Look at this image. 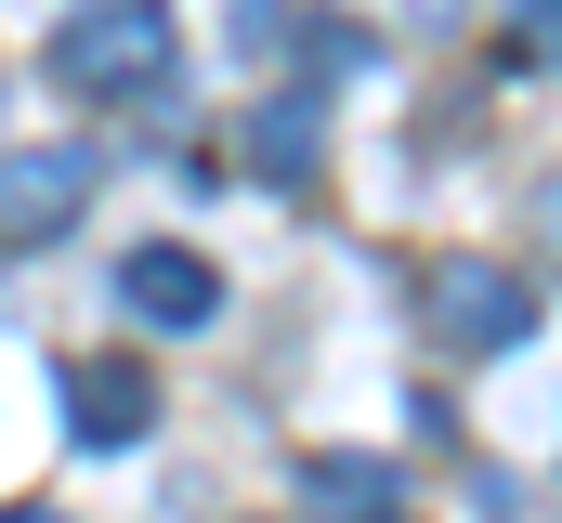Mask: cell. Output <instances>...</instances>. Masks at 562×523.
Masks as SVG:
<instances>
[{
	"label": "cell",
	"instance_id": "7a4b0ae2",
	"mask_svg": "<svg viewBox=\"0 0 562 523\" xmlns=\"http://www.w3.org/2000/svg\"><path fill=\"white\" fill-rule=\"evenodd\" d=\"M92 144H13L0 157V249H53L79 210H92Z\"/></svg>",
	"mask_w": 562,
	"mask_h": 523
},
{
	"label": "cell",
	"instance_id": "6da1fadb",
	"mask_svg": "<svg viewBox=\"0 0 562 523\" xmlns=\"http://www.w3.org/2000/svg\"><path fill=\"white\" fill-rule=\"evenodd\" d=\"M170 0H92V13H66L53 26V79L66 92H92V105H119V92H157V66H170Z\"/></svg>",
	"mask_w": 562,
	"mask_h": 523
},
{
	"label": "cell",
	"instance_id": "3957f363",
	"mask_svg": "<svg viewBox=\"0 0 562 523\" xmlns=\"http://www.w3.org/2000/svg\"><path fill=\"white\" fill-rule=\"evenodd\" d=\"M119 301H132L144 327H210V314H223V275H210L196 249H170V236H157V249L119 262Z\"/></svg>",
	"mask_w": 562,
	"mask_h": 523
},
{
	"label": "cell",
	"instance_id": "5b68a950",
	"mask_svg": "<svg viewBox=\"0 0 562 523\" xmlns=\"http://www.w3.org/2000/svg\"><path fill=\"white\" fill-rule=\"evenodd\" d=\"M66 419L92 445H132V432H157V380L119 367V354H92V367H66Z\"/></svg>",
	"mask_w": 562,
	"mask_h": 523
},
{
	"label": "cell",
	"instance_id": "8992f818",
	"mask_svg": "<svg viewBox=\"0 0 562 523\" xmlns=\"http://www.w3.org/2000/svg\"><path fill=\"white\" fill-rule=\"evenodd\" d=\"M431 314H445L458 341H524V314H537V301H524L497 262H431Z\"/></svg>",
	"mask_w": 562,
	"mask_h": 523
},
{
	"label": "cell",
	"instance_id": "277c9868",
	"mask_svg": "<svg viewBox=\"0 0 562 523\" xmlns=\"http://www.w3.org/2000/svg\"><path fill=\"white\" fill-rule=\"evenodd\" d=\"M393 498H406V471H393V458H367V445L301 458V511H314V523H393Z\"/></svg>",
	"mask_w": 562,
	"mask_h": 523
},
{
	"label": "cell",
	"instance_id": "ba28073f",
	"mask_svg": "<svg viewBox=\"0 0 562 523\" xmlns=\"http://www.w3.org/2000/svg\"><path fill=\"white\" fill-rule=\"evenodd\" d=\"M550 26H562V0H524V66H550Z\"/></svg>",
	"mask_w": 562,
	"mask_h": 523
},
{
	"label": "cell",
	"instance_id": "52a82bcc",
	"mask_svg": "<svg viewBox=\"0 0 562 523\" xmlns=\"http://www.w3.org/2000/svg\"><path fill=\"white\" fill-rule=\"evenodd\" d=\"M249 157H262V170H276V183H301V170H314V105H249Z\"/></svg>",
	"mask_w": 562,
	"mask_h": 523
},
{
	"label": "cell",
	"instance_id": "9c48e42d",
	"mask_svg": "<svg viewBox=\"0 0 562 523\" xmlns=\"http://www.w3.org/2000/svg\"><path fill=\"white\" fill-rule=\"evenodd\" d=\"M0 523H66V511H0Z\"/></svg>",
	"mask_w": 562,
	"mask_h": 523
}]
</instances>
